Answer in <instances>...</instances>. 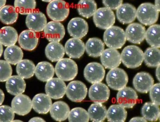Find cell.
<instances>
[{
  "instance_id": "obj_17",
  "label": "cell",
  "mask_w": 160,
  "mask_h": 122,
  "mask_svg": "<svg viewBox=\"0 0 160 122\" xmlns=\"http://www.w3.org/2000/svg\"><path fill=\"white\" fill-rule=\"evenodd\" d=\"M146 32V28L142 24L131 23L125 30L126 40L132 44L140 45L145 40Z\"/></svg>"
},
{
  "instance_id": "obj_8",
  "label": "cell",
  "mask_w": 160,
  "mask_h": 122,
  "mask_svg": "<svg viewBox=\"0 0 160 122\" xmlns=\"http://www.w3.org/2000/svg\"><path fill=\"white\" fill-rule=\"evenodd\" d=\"M66 95L72 102L80 103L83 101L88 94V88L79 81H71L67 86Z\"/></svg>"
},
{
  "instance_id": "obj_13",
  "label": "cell",
  "mask_w": 160,
  "mask_h": 122,
  "mask_svg": "<svg viewBox=\"0 0 160 122\" xmlns=\"http://www.w3.org/2000/svg\"><path fill=\"white\" fill-rule=\"evenodd\" d=\"M68 30L70 36L73 38L82 39L88 32V25L85 20L81 17H75L68 23Z\"/></svg>"
},
{
  "instance_id": "obj_7",
  "label": "cell",
  "mask_w": 160,
  "mask_h": 122,
  "mask_svg": "<svg viewBox=\"0 0 160 122\" xmlns=\"http://www.w3.org/2000/svg\"><path fill=\"white\" fill-rule=\"evenodd\" d=\"M93 16L95 25L100 29L106 30L115 23L114 12L108 8H100L97 10Z\"/></svg>"
},
{
  "instance_id": "obj_51",
  "label": "cell",
  "mask_w": 160,
  "mask_h": 122,
  "mask_svg": "<svg viewBox=\"0 0 160 122\" xmlns=\"http://www.w3.org/2000/svg\"><path fill=\"white\" fill-rule=\"evenodd\" d=\"M3 51V48L2 45L0 42V57L2 55Z\"/></svg>"
},
{
  "instance_id": "obj_45",
  "label": "cell",
  "mask_w": 160,
  "mask_h": 122,
  "mask_svg": "<svg viewBox=\"0 0 160 122\" xmlns=\"http://www.w3.org/2000/svg\"><path fill=\"white\" fill-rule=\"evenodd\" d=\"M148 121L144 117H134L130 120V122H146Z\"/></svg>"
},
{
  "instance_id": "obj_49",
  "label": "cell",
  "mask_w": 160,
  "mask_h": 122,
  "mask_svg": "<svg viewBox=\"0 0 160 122\" xmlns=\"http://www.w3.org/2000/svg\"><path fill=\"white\" fill-rule=\"evenodd\" d=\"M160 0H155V4L154 5L156 8L158 9L159 12L160 11Z\"/></svg>"
},
{
  "instance_id": "obj_50",
  "label": "cell",
  "mask_w": 160,
  "mask_h": 122,
  "mask_svg": "<svg viewBox=\"0 0 160 122\" xmlns=\"http://www.w3.org/2000/svg\"><path fill=\"white\" fill-rule=\"evenodd\" d=\"M7 0H0V9L5 6Z\"/></svg>"
},
{
  "instance_id": "obj_22",
  "label": "cell",
  "mask_w": 160,
  "mask_h": 122,
  "mask_svg": "<svg viewBox=\"0 0 160 122\" xmlns=\"http://www.w3.org/2000/svg\"><path fill=\"white\" fill-rule=\"evenodd\" d=\"M116 16L122 24L132 23L136 18V9L130 4H122L116 11Z\"/></svg>"
},
{
  "instance_id": "obj_34",
  "label": "cell",
  "mask_w": 160,
  "mask_h": 122,
  "mask_svg": "<svg viewBox=\"0 0 160 122\" xmlns=\"http://www.w3.org/2000/svg\"><path fill=\"white\" fill-rule=\"evenodd\" d=\"M77 8L80 15L89 18L94 14L97 10V5L94 0H80Z\"/></svg>"
},
{
  "instance_id": "obj_10",
  "label": "cell",
  "mask_w": 160,
  "mask_h": 122,
  "mask_svg": "<svg viewBox=\"0 0 160 122\" xmlns=\"http://www.w3.org/2000/svg\"><path fill=\"white\" fill-rule=\"evenodd\" d=\"M110 95L108 86L101 82L93 84L88 91L90 99L95 103H106L109 99Z\"/></svg>"
},
{
  "instance_id": "obj_29",
  "label": "cell",
  "mask_w": 160,
  "mask_h": 122,
  "mask_svg": "<svg viewBox=\"0 0 160 122\" xmlns=\"http://www.w3.org/2000/svg\"><path fill=\"white\" fill-rule=\"evenodd\" d=\"M104 43L97 38H90L87 41L85 50L88 55L93 58L100 56L104 50Z\"/></svg>"
},
{
  "instance_id": "obj_53",
  "label": "cell",
  "mask_w": 160,
  "mask_h": 122,
  "mask_svg": "<svg viewBox=\"0 0 160 122\" xmlns=\"http://www.w3.org/2000/svg\"><path fill=\"white\" fill-rule=\"evenodd\" d=\"M12 122H22V121L19 120H12Z\"/></svg>"
},
{
  "instance_id": "obj_46",
  "label": "cell",
  "mask_w": 160,
  "mask_h": 122,
  "mask_svg": "<svg viewBox=\"0 0 160 122\" xmlns=\"http://www.w3.org/2000/svg\"><path fill=\"white\" fill-rule=\"evenodd\" d=\"M29 122H45L44 120L42 118H39V117H34L32 119H30L29 121Z\"/></svg>"
},
{
  "instance_id": "obj_1",
  "label": "cell",
  "mask_w": 160,
  "mask_h": 122,
  "mask_svg": "<svg viewBox=\"0 0 160 122\" xmlns=\"http://www.w3.org/2000/svg\"><path fill=\"white\" fill-rule=\"evenodd\" d=\"M121 62L128 68L136 69L142 65L144 61V53L138 46L129 45L122 51Z\"/></svg>"
},
{
  "instance_id": "obj_2",
  "label": "cell",
  "mask_w": 160,
  "mask_h": 122,
  "mask_svg": "<svg viewBox=\"0 0 160 122\" xmlns=\"http://www.w3.org/2000/svg\"><path fill=\"white\" fill-rule=\"evenodd\" d=\"M55 70L57 77L63 81H72L78 75V65L70 58H62L57 61Z\"/></svg>"
},
{
  "instance_id": "obj_19",
  "label": "cell",
  "mask_w": 160,
  "mask_h": 122,
  "mask_svg": "<svg viewBox=\"0 0 160 122\" xmlns=\"http://www.w3.org/2000/svg\"><path fill=\"white\" fill-rule=\"evenodd\" d=\"M133 84L137 91L142 93H147L154 84V80L150 74L146 72H141L135 76L133 79Z\"/></svg>"
},
{
  "instance_id": "obj_4",
  "label": "cell",
  "mask_w": 160,
  "mask_h": 122,
  "mask_svg": "<svg viewBox=\"0 0 160 122\" xmlns=\"http://www.w3.org/2000/svg\"><path fill=\"white\" fill-rule=\"evenodd\" d=\"M47 16L53 21L61 22L65 20L70 13V7L64 0H53L46 8Z\"/></svg>"
},
{
  "instance_id": "obj_42",
  "label": "cell",
  "mask_w": 160,
  "mask_h": 122,
  "mask_svg": "<svg viewBox=\"0 0 160 122\" xmlns=\"http://www.w3.org/2000/svg\"><path fill=\"white\" fill-rule=\"evenodd\" d=\"M14 117L12 108L6 105L0 106V122H12Z\"/></svg>"
},
{
  "instance_id": "obj_27",
  "label": "cell",
  "mask_w": 160,
  "mask_h": 122,
  "mask_svg": "<svg viewBox=\"0 0 160 122\" xmlns=\"http://www.w3.org/2000/svg\"><path fill=\"white\" fill-rule=\"evenodd\" d=\"M45 55L51 62H57L64 57L65 48L59 42H50L46 46L45 50Z\"/></svg>"
},
{
  "instance_id": "obj_52",
  "label": "cell",
  "mask_w": 160,
  "mask_h": 122,
  "mask_svg": "<svg viewBox=\"0 0 160 122\" xmlns=\"http://www.w3.org/2000/svg\"><path fill=\"white\" fill-rule=\"evenodd\" d=\"M41 1H43V2H49L53 0H41Z\"/></svg>"
},
{
  "instance_id": "obj_38",
  "label": "cell",
  "mask_w": 160,
  "mask_h": 122,
  "mask_svg": "<svg viewBox=\"0 0 160 122\" xmlns=\"http://www.w3.org/2000/svg\"><path fill=\"white\" fill-rule=\"evenodd\" d=\"M160 32L159 24L151 25L146 31L145 39L151 47L160 48Z\"/></svg>"
},
{
  "instance_id": "obj_6",
  "label": "cell",
  "mask_w": 160,
  "mask_h": 122,
  "mask_svg": "<svg viewBox=\"0 0 160 122\" xmlns=\"http://www.w3.org/2000/svg\"><path fill=\"white\" fill-rule=\"evenodd\" d=\"M106 81L108 85L111 89L119 90L126 86L129 81V77L125 71L117 67L108 71Z\"/></svg>"
},
{
  "instance_id": "obj_33",
  "label": "cell",
  "mask_w": 160,
  "mask_h": 122,
  "mask_svg": "<svg viewBox=\"0 0 160 122\" xmlns=\"http://www.w3.org/2000/svg\"><path fill=\"white\" fill-rule=\"evenodd\" d=\"M18 17V12L12 6H5L0 9V21L3 24H13L16 22Z\"/></svg>"
},
{
  "instance_id": "obj_36",
  "label": "cell",
  "mask_w": 160,
  "mask_h": 122,
  "mask_svg": "<svg viewBox=\"0 0 160 122\" xmlns=\"http://www.w3.org/2000/svg\"><path fill=\"white\" fill-rule=\"evenodd\" d=\"M158 105L153 103H145L142 109L143 117L150 122H156L160 118V108Z\"/></svg>"
},
{
  "instance_id": "obj_43",
  "label": "cell",
  "mask_w": 160,
  "mask_h": 122,
  "mask_svg": "<svg viewBox=\"0 0 160 122\" xmlns=\"http://www.w3.org/2000/svg\"><path fill=\"white\" fill-rule=\"evenodd\" d=\"M149 91H150V98H151L152 102L160 106V83H156L154 84Z\"/></svg>"
},
{
  "instance_id": "obj_16",
  "label": "cell",
  "mask_w": 160,
  "mask_h": 122,
  "mask_svg": "<svg viewBox=\"0 0 160 122\" xmlns=\"http://www.w3.org/2000/svg\"><path fill=\"white\" fill-rule=\"evenodd\" d=\"M138 95L136 90L130 87H126L118 92L117 101L119 105L125 109H132L136 105Z\"/></svg>"
},
{
  "instance_id": "obj_39",
  "label": "cell",
  "mask_w": 160,
  "mask_h": 122,
  "mask_svg": "<svg viewBox=\"0 0 160 122\" xmlns=\"http://www.w3.org/2000/svg\"><path fill=\"white\" fill-rule=\"evenodd\" d=\"M35 0H15L14 7L18 12L22 15H28L35 10Z\"/></svg>"
},
{
  "instance_id": "obj_21",
  "label": "cell",
  "mask_w": 160,
  "mask_h": 122,
  "mask_svg": "<svg viewBox=\"0 0 160 122\" xmlns=\"http://www.w3.org/2000/svg\"><path fill=\"white\" fill-rule=\"evenodd\" d=\"M38 37L35 32L31 30L22 31L18 37V43L20 46L25 51H33L37 47L38 43Z\"/></svg>"
},
{
  "instance_id": "obj_37",
  "label": "cell",
  "mask_w": 160,
  "mask_h": 122,
  "mask_svg": "<svg viewBox=\"0 0 160 122\" xmlns=\"http://www.w3.org/2000/svg\"><path fill=\"white\" fill-rule=\"evenodd\" d=\"M144 61L149 67H157L160 64V51L159 48L150 47L144 53Z\"/></svg>"
},
{
  "instance_id": "obj_3",
  "label": "cell",
  "mask_w": 160,
  "mask_h": 122,
  "mask_svg": "<svg viewBox=\"0 0 160 122\" xmlns=\"http://www.w3.org/2000/svg\"><path fill=\"white\" fill-rule=\"evenodd\" d=\"M105 44L109 48L120 49L126 43V37L123 29L118 26H112L105 31Z\"/></svg>"
},
{
  "instance_id": "obj_11",
  "label": "cell",
  "mask_w": 160,
  "mask_h": 122,
  "mask_svg": "<svg viewBox=\"0 0 160 122\" xmlns=\"http://www.w3.org/2000/svg\"><path fill=\"white\" fill-rule=\"evenodd\" d=\"M105 71L102 65L92 62L87 65L84 71V76L87 81L94 84L101 82L105 77Z\"/></svg>"
},
{
  "instance_id": "obj_23",
  "label": "cell",
  "mask_w": 160,
  "mask_h": 122,
  "mask_svg": "<svg viewBox=\"0 0 160 122\" xmlns=\"http://www.w3.org/2000/svg\"><path fill=\"white\" fill-rule=\"evenodd\" d=\"M52 104L51 98L47 94L43 93H39L35 95L32 100V108L39 114H48Z\"/></svg>"
},
{
  "instance_id": "obj_24",
  "label": "cell",
  "mask_w": 160,
  "mask_h": 122,
  "mask_svg": "<svg viewBox=\"0 0 160 122\" xmlns=\"http://www.w3.org/2000/svg\"><path fill=\"white\" fill-rule=\"evenodd\" d=\"M49 112L52 119L57 122H62L68 119L70 109L67 103L58 101L52 104Z\"/></svg>"
},
{
  "instance_id": "obj_14",
  "label": "cell",
  "mask_w": 160,
  "mask_h": 122,
  "mask_svg": "<svg viewBox=\"0 0 160 122\" xmlns=\"http://www.w3.org/2000/svg\"><path fill=\"white\" fill-rule=\"evenodd\" d=\"M28 28L35 32L43 31L47 24V18L45 15L38 10H34L28 15L26 19Z\"/></svg>"
},
{
  "instance_id": "obj_30",
  "label": "cell",
  "mask_w": 160,
  "mask_h": 122,
  "mask_svg": "<svg viewBox=\"0 0 160 122\" xmlns=\"http://www.w3.org/2000/svg\"><path fill=\"white\" fill-rule=\"evenodd\" d=\"M127 116L125 108L119 104H114L110 106L107 110L106 118L108 122H124Z\"/></svg>"
},
{
  "instance_id": "obj_5",
  "label": "cell",
  "mask_w": 160,
  "mask_h": 122,
  "mask_svg": "<svg viewBox=\"0 0 160 122\" xmlns=\"http://www.w3.org/2000/svg\"><path fill=\"white\" fill-rule=\"evenodd\" d=\"M159 12L151 3H144L136 10V17L145 26L153 25L158 19Z\"/></svg>"
},
{
  "instance_id": "obj_28",
  "label": "cell",
  "mask_w": 160,
  "mask_h": 122,
  "mask_svg": "<svg viewBox=\"0 0 160 122\" xmlns=\"http://www.w3.org/2000/svg\"><path fill=\"white\" fill-rule=\"evenodd\" d=\"M18 39V33L14 28L6 26L0 29V42L6 47L15 45Z\"/></svg>"
},
{
  "instance_id": "obj_32",
  "label": "cell",
  "mask_w": 160,
  "mask_h": 122,
  "mask_svg": "<svg viewBox=\"0 0 160 122\" xmlns=\"http://www.w3.org/2000/svg\"><path fill=\"white\" fill-rule=\"evenodd\" d=\"M35 66L30 60L25 59L21 61L17 64L16 71L19 76L23 79L30 78L35 73Z\"/></svg>"
},
{
  "instance_id": "obj_31",
  "label": "cell",
  "mask_w": 160,
  "mask_h": 122,
  "mask_svg": "<svg viewBox=\"0 0 160 122\" xmlns=\"http://www.w3.org/2000/svg\"><path fill=\"white\" fill-rule=\"evenodd\" d=\"M106 108L102 103H95L90 106L88 110L89 119L92 122H102L107 117Z\"/></svg>"
},
{
  "instance_id": "obj_18",
  "label": "cell",
  "mask_w": 160,
  "mask_h": 122,
  "mask_svg": "<svg viewBox=\"0 0 160 122\" xmlns=\"http://www.w3.org/2000/svg\"><path fill=\"white\" fill-rule=\"evenodd\" d=\"M100 56L102 66L107 69L118 67L122 62L121 55L117 49L109 48L104 50Z\"/></svg>"
},
{
  "instance_id": "obj_9",
  "label": "cell",
  "mask_w": 160,
  "mask_h": 122,
  "mask_svg": "<svg viewBox=\"0 0 160 122\" xmlns=\"http://www.w3.org/2000/svg\"><path fill=\"white\" fill-rule=\"evenodd\" d=\"M67 85L63 81L59 78H52L45 85L46 94L52 99H61L65 96Z\"/></svg>"
},
{
  "instance_id": "obj_12",
  "label": "cell",
  "mask_w": 160,
  "mask_h": 122,
  "mask_svg": "<svg viewBox=\"0 0 160 122\" xmlns=\"http://www.w3.org/2000/svg\"><path fill=\"white\" fill-rule=\"evenodd\" d=\"M43 31L45 38L50 42H59L65 35V27L62 23L57 22H49Z\"/></svg>"
},
{
  "instance_id": "obj_41",
  "label": "cell",
  "mask_w": 160,
  "mask_h": 122,
  "mask_svg": "<svg viewBox=\"0 0 160 122\" xmlns=\"http://www.w3.org/2000/svg\"><path fill=\"white\" fill-rule=\"evenodd\" d=\"M12 68L6 61L0 60V82L7 81L12 76Z\"/></svg>"
},
{
  "instance_id": "obj_15",
  "label": "cell",
  "mask_w": 160,
  "mask_h": 122,
  "mask_svg": "<svg viewBox=\"0 0 160 122\" xmlns=\"http://www.w3.org/2000/svg\"><path fill=\"white\" fill-rule=\"evenodd\" d=\"M11 106L15 114L18 115L25 116L31 111L32 101L29 96L24 94H19L14 97Z\"/></svg>"
},
{
  "instance_id": "obj_26",
  "label": "cell",
  "mask_w": 160,
  "mask_h": 122,
  "mask_svg": "<svg viewBox=\"0 0 160 122\" xmlns=\"http://www.w3.org/2000/svg\"><path fill=\"white\" fill-rule=\"evenodd\" d=\"M55 70L53 65L48 62H40L35 67V76L43 82L48 81L54 77Z\"/></svg>"
},
{
  "instance_id": "obj_48",
  "label": "cell",
  "mask_w": 160,
  "mask_h": 122,
  "mask_svg": "<svg viewBox=\"0 0 160 122\" xmlns=\"http://www.w3.org/2000/svg\"><path fill=\"white\" fill-rule=\"evenodd\" d=\"M160 65H159L158 66H157V70L156 71V76L158 81H160Z\"/></svg>"
},
{
  "instance_id": "obj_40",
  "label": "cell",
  "mask_w": 160,
  "mask_h": 122,
  "mask_svg": "<svg viewBox=\"0 0 160 122\" xmlns=\"http://www.w3.org/2000/svg\"><path fill=\"white\" fill-rule=\"evenodd\" d=\"M68 118L70 122H88L90 120L88 113L86 110L79 107L70 111Z\"/></svg>"
},
{
  "instance_id": "obj_47",
  "label": "cell",
  "mask_w": 160,
  "mask_h": 122,
  "mask_svg": "<svg viewBox=\"0 0 160 122\" xmlns=\"http://www.w3.org/2000/svg\"><path fill=\"white\" fill-rule=\"evenodd\" d=\"M5 99V95L2 90L0 89V106L3 103Z\"/></svg>"
},
{
  "instance_id": "obj_44",
  "label": "cell",
  "mask_w": 160,
  "mask_h": 122,
  "mask_svg": "<svg viewBox=\"0 0 160 122\" xmlns=\"http://www.w3.org/2000/svg\"><path fill=\"white\" fill-rule=\"evenodd\" d=\"M123 0H102V3L106 7L112 10H117L123 3Z\"/></svg>"
},
{
  "instance_id": "obj_35",
  "label": "cell",
  "mask_w": 160,
  "mask_h": 122,
  "mask_svg": "<svg viewBox=\"0 0 160 122\" xmlns=\"http://www.w3.org/2000/svg\"><path fill=\"white\" fill-rule=\"evenodd\" d=\"M4 57L7 62L12 65H17L22 60L23 53L22 50L17 45L8 46L5 50Z\"/></svg>"
},
{
  "instance_id": "obj_20",
  "label": "cell",
  "mask_w": 160,
  "mask_h": 122,
  "mask_svg": "<svg viewBox=\"0 0 160 122\" xmlns=\"http://www.w3.org/2000/svg\"><path fill=\"white\" fill-rule=\"evenodd\" d=\"M65 51L70 58L79 59L85 51V45L81 39L72 38L66 42Z\"/></svg>"
},
{
  "instance_id": "obj_25",
  "label": "cell",
  "mask_w": 160,
  "mask_h": 122,
  "mask_svg": "<svg viewBox=\"0 0 160 122\" xmlns=\"http://www.w3.org/2000/svg\"><path fill=\"white\" fill-rule=\"evenodd\" d=\"M26 85L24 79L19 76H13L9 78L6 83L7 91L14 96L22 94L25 90Z\"/></svg>"
}]
</instances>
